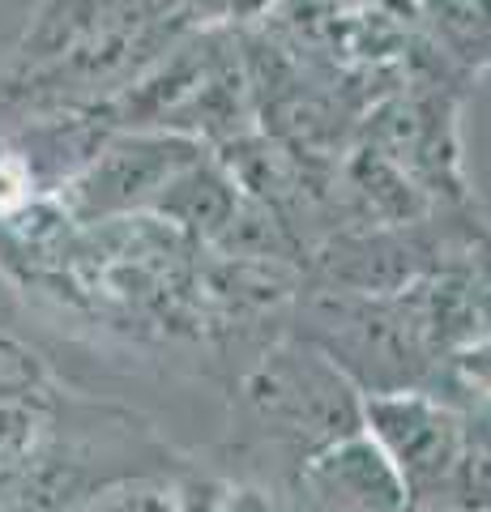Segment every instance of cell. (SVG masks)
Listing matches in <instances>:
<instances>
[{"label":"cell","mask_w":491,"mask_h":512,"mask_svg":"<svg viewBox=\"0 0 491 512\" xmlns=\"http://www.w3.org/2000/svg\"><path fill=\"white\" fill-rule=\"evenodd\" d=\"M368 423L385 457L398 466L410 495H445L449 478L462 461V427L445 406L423 397L380 393L368 402Z\"/></svg>","instance_id":"cell-2"},{"label":"cell","mask_w":491,"mask_h":512,"mask_svg":"<svg viewBox=\"0 0 491 512\" xmlns=\"http://www.w3.org/2000/svg\"><path fill=\"white\" fill-rule=\"evenodd\" d=\"M308 483L329 512H402L410 495L376 440H342L312 466Z\"/></svg>","instance_id":"cell-3"},{"label":"cell","mask_w":491,"mask_h":512,"mask_svg":"<svg viewBox=\"0 0 491 512\" xmlns=\"http://www.w3.org/2000/svg\"><path fill=\"white\" fill-rule=\"evenodd\" d=\"M201 158V141L184 133H120L60 188V205L77 222H107L154 205L176 175Z\"/></svg>","instance_id":"cell-1"},{"label":"cell","mask_w":491,"mask_h":512,"mask_svg":"<svg viewBox=\"0 0 491 512\" xmlns=\"http://www.w3.org/2000/svg\"><path fill=\"white\" fill-rule=\"evenodd\" d=\"M158 214H167V222L193 231L201 239L223 235L235 214H240V197H235V184L227 180L214 163H188L176 180H171L154 201Z\"/></svg>","instance_id":"cell-4"},{"label":"cell","mask_w":491,"mask_h":512,"mask_svg":"<svg viewBox=\"0 0 491 512\" xmlns=\"http://www.w3.org/2000/svg\"><path fill=\"white\" fill-rule=\"evenodd\" d=\"M90 512H171V504L163 500L158 491H120V495H112V500H103V504H94Z\"/></svg>","instance_id":"cell-5"}]
</instances>
